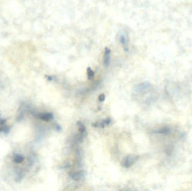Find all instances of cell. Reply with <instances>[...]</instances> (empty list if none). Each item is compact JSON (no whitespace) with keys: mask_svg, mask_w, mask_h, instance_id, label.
<instances>
[{"mask_svg":"<svg viewBox=\"0 0 192 191\" xmlns=\"http://www.w3.org/2000/svg\"><path fill=\"white\" fill-rule=\"evenodd\" d=\"M138 158L139 156H127L122 160V166L125 168H129L137 162Z\"/></svg>","mask_w":192,"mask_h":191,"instance_id":"1","label":"cell"},{"mask_svg":"<svg viewBox=\"0 0 192 191\" xmlns=\"http://www.w3.org/2000/svg\"><path fill=\"white\" fill-rule=\"evenodd\" d=\"M111 119L110 118H106L102 121H97L95 123H93L92 126L94 128H103L105 127L106 126H109V124L111 123Z\"/></svg>","mask_w":192,"mask_h":191,"instance_id":"2","label":"cell"},{"mask_svg":"<svg viewBox=\"0 0 192 191\" xmlns=\"http://www.w3.org/2000/svg\"><path fill=\"white\" fill-rule=\"evenodd\" d=\"M77 125L78 128V130H79V140L80 141L82 140L83 138L86 136V127H85L83 123L82 122H81L80 121H78L77 122Z\"/></svg>","mask_w":192,"mask_h":191,"instance_id":"3","label":"cell"},{"mask_svg":"<svg viewBox=\"0 0 192 191\" xmlns=\"http://www.w3.org/2000/svg\"><path fill=\"white\" fill-rule=\"evenodd\" d=\"M69 176L71 178L73 179L74 181H79L83 178V171H74L70 172L69 173Z\"/></svg>","mask_w":192,"mask_h":191,"instance_id":"4","label":"cell"},{"mask_svg":"<svg viewBox=\"0 0 192 191\" xmlns=\"http://www.w3.org/2000/svg\"><path fill=\"white\" fill-rule=\"evenodd\" d=\"M39 118L41 120L45 121H50L53 118V115L50 113H43L39 115Z\"/></svg>","mask_w":192,"mask_h":191,"instance_id":"5","label":"cell"},{"mask_svg":"<svg viewBox=\"0 0 192 191\" xmlns=\"http://www.w3.org/2000/svg\"><path fill=\"white\" fill-rule=\"evenodd\" d=\"M110 50L109 49H106L105 52V54H104V58H103V62H104V64L105 66H107L109 64V63L110 62Z\"/></svg>","mask_w":192,"mask_h":191,"instance_id":"6","label":"cell"},{"mask_svg":"<svg viewBox=\"0 0 192 191\" xmlns=\"http://www.w3.org/2000/svg\"><path fill=\"white\" fill-rule=\"evenodd\" d=\"M87 76H88V78L89 80H91L92 79H93V77L94 76V72L90 68H88L87 70Z\"/></svg>","mask_w":192,"mask_h":191,"instance_id":"7","label":"cell"},{"mask_svg":"<svg viewBox=\"0 0 192 191\" xmlns=\"http://www.w3.org/2000/svg\"><path fill=\"white\" fill-rule=\"evenodd\" d=\"M105 100V96L103 94H100L99 96H98V100H99V102H104Z\"/></svg>","mask_w":192,"mask_h":191,"instance_id":"8","label":"cell"}]
</instances>
